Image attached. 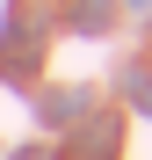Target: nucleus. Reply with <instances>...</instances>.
<instances>
[{
  "label": "nucleus",
  "instance_id": "2",
  "mask_svg": "<svg viewBox=\"0 0 152 160\" xmlns=\"http://www.w3.org/2000/svg\"><path fill=\"white\" fill-rule=\"evenodd\" d=\"M15 160H36V153H15Z\"/></svg>",
  "mask_w": 152,
  "mask_h": 160
},
{
  "label": "nucleus",
  "instance_id": "1",
  "mask_svg": "<svg viewBox=\"0 0 152 160\" xmlns=\"http://www.w3.org/2000/svg\"><path fill=\"white\" fill-rule=\"evenodd\" d=\"M131 8H138V15H152V0H131Z\"/></svg>",
  "mask_w": 152,
  "mask_h": 160
}]
</instances>
